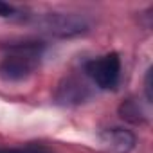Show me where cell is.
Listing matches in <instances>:
<instances>
[{
	"label": "cell",
	"instance_id": "obj_1",
	"mask_svg": "<svg viewBox=\"0 0 153 153\" xmlns=\"http://www.w3.org/2000/svg\"><path fill=\"white\" fill-rule=\"evenodd\" d=\"M7 49L9 54L0 61V76L9 81H20L31 76L43 52L42 42H18Z\"/></svg>",
	"mask_w": 153,
	"mask_h": 153
},
{
	"label": "cell",
	"instance_id": "obj_2",
	"mask_svg": "<svg viewBox=\"0 0 153 153\" xmlns=\"http://www.w3.org/2000/svg\"><path fill=\"white\" fill-rule=\"evenodd\" d=\"M36 25L52 36L70 38L88 29V20L76 13H45L36 18Z\"/></svg>",
	"mask_w": 153,
	"mask_h": 153
},
{
	"label": "cell",
	"instance_id": "obj_3",
	"mask_svg": "<svg viewBox=\"0 0 153 153\" xmlns=\"http://www.w3.org/2000/svg\"><path fill=\"white\" fill-rule=\"evenodd\" d=\"M85 72L88 78L103 90L115 88L121 79V58L115 52L96 58L85 65Z\"/></svg>",
	"mask_w": 153,
	"mask_h": 153
},
{
	"label": "cell",
	"instance_id": "obj_4",
	"mask_svg": "<svg viewBox=\"0 0 153 153\" xmlns=\"http://www.w3.org/2000/svg\"><path fill=\"white\" fill-rule=\"evenodd\" d=\"M101 146L106 153H130L135 148V135L126 128H106L99 133Z\"/></svg>",
	"mask_w": 153,
	"mask_h": 153
},
{
	"label": "cell",
	"instance_id": "obj_5",
	"mask_svg": "<svg viewBox=\"0 0 153 153\" xmlns=\"http://www.w3.org/2000/svg\"><path fill=\"white\" fill-rule=\"evenodd\" d=\"M90 96L88 92V87L85 83H81L79 79H76V78H67L59 88H58V101L59 103H65V105H70V103H83L87 97Z\"/></svg>",
	"mask_w": 153,
	"mask_h": 153
},
{
	"label": "cell",
	"instance_id": "obj_6",
	"mask_svg": "<svg viewBox=\"0 0 153 153\" xmlns=\"http://www.w3.org/2000/svg\"><path fill=\"white\" fill-rule=\"evenodd\" d=\"M119 114H121L123 119H126V121H130V123H135V124L142 121V110L139 108V103L133 101V99L124 101V103L119 106Z\"/></svg>",
	"mask_w": 153,
	"mask_h": 153
},
{
	"label": "cell",
	"instance_id": "obj_7",
	"mask_svg": "<svg viewBox=\"0 0 153 153\" xmlns=\"http://www.w3.org/2000/svg\"><path fill=\"white\" fill-rule=\"evenodd\" d=\"M0 153H49L43 146H24V148H0Z\"/></svg>",
	"mask_w": 153,
	"mask_h": 153
},
{
	"label": "cell",
	"instance_id": "obj_8",
	"mask_svg": "<svg viewBox=\"0 0 153 153\" xmlns=\"http://www.w3.org/2000/svg\"><path fill=\"white\" fill-rule=\"evenodd\" d=\"M18 13H20V9H16L15 6L0 2V16H4V18H15V16H18Z\"/></svg>",
	"mask_w": 153,
	"mask_h": 153
},
{
	"label": "cell",
	"instance_id": "obj_9",
	"mask_svg": "<svg viewBox=\"0 0 153 153\" xmlns=\"http://www.w3.org/2000/svg\"><path fill=\"white\" fill-rule=\"evenodd\" d=\"M144 92H146L148 103H151V99H153V94H151V68L146 72V78H144Z\"/></svg>",
	"mask_w": 153,
	"mask_h": 153
}]
</instances>
